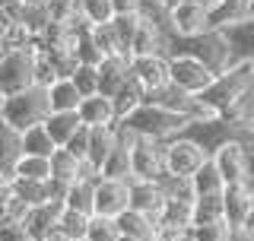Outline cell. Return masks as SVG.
I'll return each instance as SVG.
<instances>
[{
    "label": "cell",
    "mask_w": 254,
    "mask_h": 241,
    "mask_svg": "<svg viewBox=\"0 0 254 241\" xmlns=\"http://www.w3.org/2000/svg\"><path fill=\"white\" fill-rule=\"evenodd\" d=\"M162 54L165 58H172V54H188V58L200 60L206 70H213V73H226L229 67H235L232 51H229L222 32H216V29L200 32V35H190V38H178V35H172V32H165Z\"/></svg>",
    "instance_id": "6da1fadb"
},
{
    "label": "cell",
    "mask_w": 254,
    "mask_h": 241,
    "mask_svg": "<svg viewBox=\"0 0 254 241\" xmlns=\"http://www.w3.org/2000/svg\"><path fill=\"white\" fill-rule=\"evenodd\" d=\"M118 124L124 127L127 133L133 136V140H156V143H169L175 136L185 133L188 120L181 115H175V111H165L159 105H149V102H143V105L133 111L130 118L118 120Z\"/></svg>",
    "instance_id": "7a4b0ae2"
},
{
    "label": "cell",
    "mask_w": 254,
    "mask_h": 241,
    "mask_svg": "<svg viewBox=\"0 0 254 241\" xmlns=\"http://www.w3.org/2000/svg\"><path fill=\"white\" fill-rule=\"evenodd\" d=\"M51 115V105H48V89L45 86H29L26 92H16L0 99V120L13 127V130H29V127L45 124V118Z\"/></svg>",
    "instance_id": "3957f363"
},
{
    "label": "cell",
    "mask_w": 254,
    "mask_h": 241,
    "mask_svg": "<svg viewBox=\"0 0 254 241\" xmlns=\"http://www.w3.org/2000/svg\"><path fill=\"white\" fill-rule=\"evenodd\" d=\"M251 83L254 79L248 73V63H235V67L226 70V73H216V79H213V83L206 86V92L197 95V99H200L216 118H226L229 111L238 105V99L251 89Z\"/></svg>",
    "instance_id": "277c9868"
},
{
    "label": "cell",
    "mask_w": 254,
    "mask_h": 241,
    "mask_svg": "<svg viewBox=\"0 0 254 241\" xmlns=\"http://www.w3.org/2000/svg\"><path fill=\"white\" fill-rule=\"evenodd\" d=\"M210 162L216 165L222 184H248L254 178V149H248L242 140H226L210 152Z\"/></svg>",
    "instance_id": "5b68a950"
},
{
    "label": "cell",
    "mask_w": 254,
    "mask_h": 241,
    "mask_svg": "<svg viewBox=\"0 0 254 241\" xmlns=\"http://www.w3.org/2000/svg\"><path fill=\"white\" fill-rule=\"evenodd\" d=\"M216 79V73L213 70H206L200 60L188 58V54H172L169 58V83L175 86V89L188 92V95H203L206 86Z\"/></svg>",
    "instance_id": "8992f818"
},
{
    "label": "cell",
    "mask_w": 254,
    "mask_h": 241,
    "mask_svg": "<svg viewBox=\"0 0 254 241\" xmlns=\"http://www.w3.org/2000/svg\"><path fill=\"white\" fill-rule=\"evenodd\" d=\"M35 86V51H10L0 60V99Z\"/></svg>",
    "instance_id": "52a82bcc"
},
{
    "label": "cell",
    "mask_w": 254,
    "mask_h": 241,
    "mask_svg": "<svg viewBox=\"0 0 254 241\" xmlns=\"http://www.w3.org/2000/svg\"><path fill=\"white\" fill-rule=\"evenodd\" d=\"M206 159H210V152L197 146L185 133L165 143V172H169V178H190Z\"/></svg>",
    "instance_id": "ba28073f"
},
{
    "label": "cell",
    "mask_w": 254,
    "mask_h": 241,
    "mask_svg": "<svg viewBox=\"0 0 254 241\" xmlns=\"http://www.w3.org/2000/svg\"><path fill=\"white\" fill-rule=\"evenodd\" d=\"M130 172L137 181H165L169 178V172H165V143L133 140L130 143Z\"/></svg>",
    "instance_id": "9c48e42d"
},
{
    "label": "cell",
    "mask_w": 254,
    "mask_h": 241,
    "mask_svg": "<svg viewBox=\"0 0 254 241\" xmlns=\"http://www.w3.org/2000/svg\"><path fill=\"white\" fill-rule=\"evenodd\" d=\"M210 0H181L178 6L169 13V32L178 38H190L200 35V32H210Z\"/></svg>",
    "instance_id": "30bf717a"
},
{
    "label": "cell",
    "mask_w": 254,
    "mask_h": 241,
    "mask_svg": "<svg viewBox=\"0 0 254 241\" xmlns=\"http://www.w3.org/2000/svg\"><path fill=\"white\" fill-rule=\"evenodd\" d=\"M130 79L146 92H156L169 83V58L165 54H143V58H130V67H127Z\"/></svg>",
    "instance_id": "8fae6325"
},
{
    "label": "cell",
    "mask_w": 254,
    "mask_h": 241,
    "mask_svg": "<svg viewBox=\"0 0 254 241\" xmlns=\"http://www.w3.org/2000/svg\"><path fill=\"white\" fill-rule=\"evenodd\" d=\"M124 210H130V181L99 178V184H95L92 216H108V219H118Z\"/></svg>",
    "instance_id": "7c38bea8"
},
{
    "label": "cell",
    "mask_w": 254,
    "mask_h": 241,
    "mask_svg": "<svg viewBox=\"0 0 254 241\" xmlns=\"http://www.w3.org/2000/svg\"><path fill=\"white\" fill-rule=\"evenodd\" d=\"M251 210H254V190L248 184H229V187H222V222L235 235L242 232Z\"/></svg>",
    "instance_id": "4fadbf2b"
},
{
    "label": "cell",
    "mask_w": 254,
    "mask_h": 241,
    "mask_svg": "<svg viewBox=\"0 0 254 241\" xmlns=\"http://www.w3.org/2000/svg\"><path fill=\"white\" fill-rule=\"evenodd\" d=\"M64 213V203L54 200V203H45V206H32L22 219V229H26L29 241H51L58 235V219Z\"/></svg>",
    "instance_id": "5bb4252c"
},
{
    "label": "cell",
    "mask_w": 254,
    "mask_h": 241,
    "mask_svg": "<svg viewBox=\"0 0 254 241\" xmlns=\"http://www.w3.org/2000/svg\"><path fill=\"white\" fill-rule=\"evenodd\" d=\"M165 190L159 181H130V210H140L146 216H153V219H159V213H162L165 206Z\"/></svg>",
    "instance_id": "9a60e30c"
},
{
    "label": "cell",
    "mask_w": 254,
    "mask_h": 241,
    "mask_svg": "<svg viewBox=\"0 0 254 241\" xmlns=\"http://www.w3.org/2000/svg\"><path fill=\"white\" fill-rule=\"evenodd\" d=\"M165 26H159V22L146 19V16L140 13V26H137V35H133L130 42V58H143V54H162L165 48Z\"/></svg>",
    "instance_id": "2e32d148"
},
{
    "label": "cell",
    "mask_w": 254,
    "mask_h": 241,
    "mask_svg": "<svg viewBox=\"0 0 254 241\" xmlns=\"http://www.w3.org/2000/svg\"><path fill=\"white\" fill-rule=\"evenodd\" d=\"M127 67H130V58H124V54H111L99 63V95H105L111 99L121 86L127 83Z\"/></svg>",
    "instance_id": "e0dca14e"
},
{
    "label": "cell",
    "mask_w": 254,
    "mask_h": 241,
    "mask_svg": "<svg viewBox=\"0 0 254 241\" xmlns=\"http://www.w3.org/2000/svg\"><path fill=\"white\" fill-rule=\"evenodd\" d=\"M159 229L162 232H178V235H188L194 229V203H185V200H165L162 213H159Z\"/></svg>",
    "instance_id": "ac0fdd59"
},
{
    "label": "cell",
    "mask_w": 254,
    "mask_h": 241,
    "mask_svg": "<svg viewBox=\"0 0 254 241\" xmlns=\"http://www.w3.org/2000/svg\"><path fill=\"white\" fill-rule=\"evenodd\" d=\"M76 115H79V124L83 127H111L115 124V105H111V99H105L99 92L79 102Z\"/></svg>",
    "instance_id": "d6986e66"
},
{
    "label": "cell",
    "mask_w": 254,
    "mask_h": 241,
    "mask_svg": "<svg viewBox=\"0 0 254 241\" xmlns=\"http://www.w3.org/2000/svg\"><path fill=\"white\" fill-rule=\"evenodd\" d=\"M251 16V0H219L210 10V29H232L238 22H245Z\"/></svg>",
    "instance_id": "ffe728a7"
},
{
    "label": "cell",
    "mask_w": 254,
    "mask_h": 241,
    "mask_svg": "<svg viewBox=\"0 0 254 241\" xmlns=\"http://www.w3.org/2000/svg\"><path fill=\"white\" fill-rule=\"evenodd\" d=\"M48 165H51V181L64 190H67L70 184L83 181V159L70 156L67 149H54V156L48 159Z\"/></svg>",
    "instance_id": "44dd1931"
},
{
    "label": "cell",
    "mask_w": 254,
    "mask_h": 241,
    "mask_svg": "<svg viewBox=\"0 0 254 241\" xmlns=\"http://www.w3.org/2000/svg\"><path fill=\"white\" fill-rule=\"evenodd\" d=\"M118 232L127 238H137V241H153L159 235V222L140 210H124L118 216Z\"/></svg>",
    "instance_id": "7402d4cb"
},
{
    "label": "cell",
    "mask_w": 254,
    "mask_h": 241,
    "mask_svg": "<svg viewBox=\"0 0 254 241\" xmlns=\"http://www.w3.org/2000/svg\"><path fill=\"white\" fill-rule=\"evenodd\" d=\"M42 127L48 130V136L54 140V146L64 149L70 143V136H73L83 124H79V115H76V111H51V115L45 118Z\"/></svg>",
    "instance_id": "603a6c76"
},
{
    "label": "cell",
    "mask_w": 254,
    "mask_h": 241,
    "mask_svg": "<svg viewBox=\"0 0 254 241\" xmlns=\"http://www.w3.org/2000/svg\"><path fill=\"white\" fill-rule=\"evenodd\" d=\"M118 146V127H89V152H86V162L99 168L108 159V152Z\"/></svg>",
    "instance_id": "cb8c5ba5"
},
{
    "label": "cell",
    "mask_w": 254,
    "mask_h": 241,
    "mask_svg": "<svg viewBox=\"0 0 254 241\" xmlns=\"http://www.w3.org/2000/svg\"><path fill=\"white\" fill-rule=\"evenodd\" d=\"M22 156V133L13 130L6 120H0V172L10 178L13 175V165L19 162Z\"/></svg>",
    "instance_id": "d4e9b609"
},
{
    "label": "cell",
    "mask_w": 254,
    "mask_h": 241,
    "mask_svg": "<svg viewBox=\"0 0 254 241\" xmlns=\"http://www.w3.org/2000/svg\"><path fill=\"white\" fill-rule=\"evenodd\" d=\"M99 175L108 178V181H130L133 178V172H130V146L118 143V146L108 152V159L99 165Z\"/></svg>",
    "instance_id": "484cf974"
},
{
    "label": "cell",
    "mask_w": 254,
    "mask_h": 241,
    "mask_svg": "<svg viewBox=\"0 0 254 241\" xmlns=\"http://www.w3.org/2000/svg\"><path fill=\"white\" fill-rule=\"evenodd\" d=\"M111 105H115V124H118V120L130 118L133 111L143 105V89H140L137 83H133L130 76H127V83H124L115 95H111Z\"/></svg>",
    "instance_id": "4316f807"
},
{
    "label": "cell",
    "mask_w": 254,
    "mask_h": 241,
    "mask_svg": "<svg viewBox=\"0 0 254 241\" xmlns=\"http://www.w3.org/2000/svg\"><path fill=\"white\" fill-rule=\"evenodd\" d=\"M10 181H35V184L51 181V165L42 156H19V162L13 165Z\"/></svg>",
    "instance_id": "83f0119b"
},
{
    "label": "cell",
    "mask_w": 254,
    "mask_h": 241,
    "mask_svg": "<svg viewBox=\"0 0 254 241\" xmlns=\"http://www.w3.org/2000/svg\"><path fill=\"white\" fill-rule=\"evenodd\" d=\"M79 102H83V95L76 92V86L70 79H54L48 86V105H51V111H76Z\"/></svg>",
    "instance_id": "f1b7e54d"
},
{
    "label": "cell",
    "mask_w": 254,
    "mask_h": 241,
    "mask_svg": "<svg viewBox=\"0 0 254 241\" xmlns=\"http://www.w3.org/2000/svg\"><path fill=\"white\" fill-rule=\"evenodd\" d=\"M99 184V181H95ZM95 184L92 181H76L67 187V194H64V206L67 210H76V213H86L92 216V203H95Z\"/></svg>",
    "instance_id": "f546056e"
},
{
    "label": "cell",
    "mask_w": 254,
    "mask_h": 241,
    "mask_svg": "<svg viewBox=\"0 0 254 241\" xmlns=\"http://www.w3.org/2000/svg\"><path fill=\"white\" fill-rule=\"evenodd\" d=\"M190 187H194V197H206V194H222V178H219V172H216V165L206 159V162L197 168L194 175H190Z\"/></svg>",
    "instance_id": "4dcf8cb0"
},
{
    "label": "cell",
    "mask_w": 254,
    "mask_h": 241,
    "mask_svg": "<svg viewBox=\"0 0 254 241\" xmlns=\"http://www.w3.org/2000/svg\"><path fill=\"white\" fill-rule=\"evenodd\" d=\"M54 140L48 136V130L42 124L38 127H29V130H22V156H42V159H51L54 156Z\"/></svg>",
    "instance_id": "1f68e13d"
},
{
    "label": "cell",
    "mask_w": 254,
    "mask_h": 241,
    "mask_svg": "<svg viewBox=\"0 0 254 241\" xmlns=\"http://www.w3.org/2000/svg\"><path fill=\"white\" fill-rule=\"evenodd\" d=\"M86 229H89V216L64 206V213L58 219V235L64 241H79V238H86Z\"/></svg>",
    "instance_id": "d6a6232c"
},
{
    "label": "cell",
    "mask_w": 254,
    "mask_h": 241,
    "mask_svg": "<svg viewBox=\"0 0 254 241\" xmlns=\"http://www.w3.org/2000/svg\"><path fill=\"white\" fill-rule=\"evenodd\" d=\"M222 222V194L194 197V226H210Z\"/></svg>",
    "instance_id": "836d02e7"
},
{
    "label": "cell",
    "mask_w": 254,
    "mask_h": 241,
    "mask_svg": "<svg viewBox=\"0 0 254 241\" xmlns=\"http://www.w3.org/2000/svg\"><path fill=\"white\" fill-rule=\"evenodd\" d=\"M79 16L95 29L115 19V10H111V0H79Z\"/></svg>",
    "instance_id": "e575fe53"
},
{
    "label": "cell",
    "mask_w": 254,
    "mask_h": 241,
    "mask_svg": "<svg viewBox=\"0 0 254 241\" xmlns=\"http://www.w3.org/2000/svg\"><path fill=\"white\" fill-rule=\"evenodd\" d=\"M137 26H140V13H121V16L111 19V29H115L118 45H121L124 54L130 51V42H133V35H137ZM127 58H130V54H127Z\"/></svg>",
    "instance_id": "d590c367"
},
{
    "label": "cell",
    "mask_w": 254,
    "mask_h": 241,
    "mask_svg": "<svg viewBox=\"0 0 254 241\" xmlns=\"http://www.w3.org/2000/svg\"><path fill=\"white\" fill-rule=\"evenodd\" d=\"M89 38H92V45L99 48L102 58H111V54H124V51H121V45H118L115 29H111V22H105V26H95V29L89 32ZM124 58H127V54H124Z\"/></svg>",
    "instance_id": "8d00e7d4"
},
{
    "label": "cell",
    "mask_w": 254,
    "mask_h": 241,
    "mask_svg": "<svg viewBox=\"0 0 254 241\" xmlns=\"http://www.w3.org/2000/svg\"><path fill=\"white\" fill-rule=\"evenodd\" d=\"M238 235L226 222H210V226H194L188 232V241H235Z\"/></svg>",
    "instance_id": "74e56055"
},
{
    "label": "cell",
    "mask_w": 254,
    "mask_h": 241,
    "mask_svg": "<svg viewBox=\"0 0 254 241\" xmlns=\"http://www.w3.org/2000/svg\"><path fill=\"white\" fill-rule=\"evenodd\" d=\"M70 83L76 86V92L83 95V99H89V95L99 92V67H89V63H79L73 70V76H70Z\"/></svg>",
    "instance_id": "f35d334b"
},
{
    "label": "cell",
    "mask_w": 254,
    "mask_h": 241,
    "mask_svg": "<svg viewBox=\"0 0 254 241\" xmlns=\"http://www.w3.org/2000/svg\"><path fill=\"white\" fill-rule=\"evenodd\" d=\"M118 219H108V216H89V229H86V238L89 241H118Z\"/></svg>",
    "instance_id": "ab89813d"
},
{
    "label": "cell",
    "mask_w": 254,
    "mask_h": 241,
    "mask_svg": "<svg viewBox=\"0 0 254 241\" xmlns=\"http://www.w3.org/2000/svg\"><path fill=\"white\" fill-rule=\"evenodd\" d=\"M45 10H48V19L51 22H70L73 16H79V0H42Z\"/></svg>",
    "instance_id": "60d3db41"
},
{
    "label": "cell",
    "mask_w": 254,
    "mask_h": 241,
    "mask_svg": "<svg viewBox=\"0 0 254 241\" xmlns=\"http://www.w3.org/2000/svg\"><path fill=\"white\" fill-rule=\"evenodd\" d=\"M64 149H67L70 156H76V159H83V162H86V152H89V127H79V130L70 136V143Z\"/></svg>",
    "instance_id": "b9f144b4"
},
{
    "label": "cell",
    "mask_w": 254,
    "mask_h": 241,
    "mask_svg": "<svg viewBox=\"0 0 254 241\" xmlns=\"http://www.w3.org/2000/svg\"><path fill=\"white\" fill-rule=\"evenodd\" d=\"M22 6H26V0H0V13H3L10 22H16V19H19Z\"/></svg>",
    "instance_id": "7bdbcfd3"
},
{
    "label": "cell",
    "mask_w": 254,
    "mask_h": 241,
    "mask_svg": "<svg viewBox=\"0 0 254 241\" xmlns=\"http://www.w3.org/2000/svg\"><path fill=\"white\" fill-rule=\"evenodd\" d=\"M111 10H115V16H121V13H140L143 10V0H111Z\"/></svg>",
    "instance_id": "ee69618b"
},
{
    "label": "cell",
    "mask_w": 254,
    "mask_h": 241,
    "mask_svg": "<svg viewBox=\"0 0 254 241\" xmlns=\"http://www.w3.org/2000/svg\"><path fill=\"white\" fill-rule=\"evenodd\" d=\"M0 241H29L22 226H0Z\"/></svg>",
    "instance_id": "f6af8a7d"
},
{
    "label": "cell",
    "mask_w": 254,
    "mask_h": 241,
    "mask_svg": "<svg viewBox=\"0 0 254 241\" xmlns=\"http://www.w3.org/2000/svg\"><path fill=\"white\" fill-rule=\"evenodd\" d=\"M153 241H188V235H178V232H162V229H159V235Z\"/></svg>",
    "instance_id": "bcb514c9"
},
{
    "label": "cell",
    "mask_w": 254,
    "mask_h": 241,
    "mask_svg": "<svg viewBox=\"0 0 254 241\" xmlns=\"http://www.w3.org/2000/svg\"><path fill=\"white\" fill-rule=\"evenodd\" d=\"M153 3H159V6H162V10H165V13H172V10H175V6H178V3H181V0H153Z\"/></svg>",
    "instance_id": "7dc6e473"
},
{
    "label": "cell",
    "mask_w": 254,
    "mask_h": 241,
    "mask_svg": "<svg viewBox=\"0 0 254 241\" xmlns=\"http://www.w3.org/2000/svg\"><path fill=\"white\" fill-rule=\"evenodd\" d=\"M6 184H10V178H6V175L0 172V187H6Z\"/></svg>",
    "instance_id": "c3c4849f"
},
{
    "label": "cell",
    "mask_w": 254,
    "mask_h": 241,
    "mask_svg": "<svg viewBox=\"0 0 254 241\" xmlns=\"http://www.w3.org/2000/svg\"><path fill=\"white\" fill-rule=\"evenodd\" d=\"M248 73H251V79H254V58L248 60Z\"/></svg>",
    "instance_id": "681fc988"
},
{
    "label": "cell",
    "mask_w": 254,
    "mask_h": 241,
    "mask_svg": "<svg viewBox=\"0 0 254 241\" xmlns=\"http://www.w3.org/2000/svg\"><path fill=\"white\" fill-rule=\"evenodd\" d=\"M118 241H137V238H127V235H118Z\"/></svg>",
    "instance_id": "f907efd6"
},
{
    "label": "cell",
    "mask_w": 254,
    "mask_h": 241,
    "mask_svg": "<svg viewBox=\"0 0 254 241\" xmlns=\"http://www.w3.org/2000/svg\"><path fill=\"white\" fill-rule=\"evenodd\" d=\"M51 241H64V238H61V235H54V238H51Z\"/></svg>",
    "instance_id": "816d5d0a"
},
{
    "label": "cell",
    "mask_w": 254,
    "mask_h": 241,
    "mask_svg": "<svg viewBox=\"0 0 254 241\" xmlns=\"http://www.w3.org/2000/svg\"><path fill=\"white\" fill-rule=\"evenodd\" d=\"M251 16H254V0H251Z\"/></svg>",
    "instance_id": "f5cc1de1"
},
{
    "label": "cell",
    "mask_w": 254,
    "mask_h": 241,
    "mask_svg": "<svg viewBox=\"0 0 254 241\" xmlns=\"http://www.w3.org/2000/svg\"><path fill=\"white\" fill-rule=\"evenodd\" d=\"M210 3H219V0H210Z\"/></svg>",
    "instance_id": "db71d44e"
},
{
    "label": "cell",
    "mask_w": 254,
    "mask_h": 241,
    "mask_svg": "<svg viewBox=\"0 0 254 241\" xmlns=\"http://www.w3.org/2000/svg\"><path fill=\"white\" fill-rule=\"evenodd\" d=\"M79 241H89V238H79Z\"/></svg>",
    "instance_id": "11a10c76"
}]
</instances>
